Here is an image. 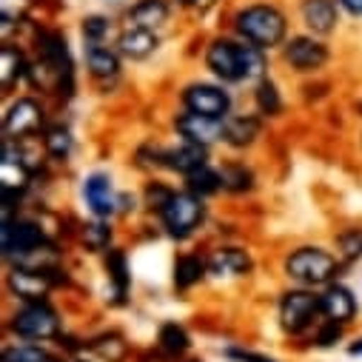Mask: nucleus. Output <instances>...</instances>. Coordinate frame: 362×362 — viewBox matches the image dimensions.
<instances>
[{
    "label": "nucleus",
    "instance_id": "1",
    "mask_svg": "<svg viewBox=\"0 0 362 362\" xmlns=\"http://www.w3.org/2000/svg\"><path fill=\"white\" fill-rule=\"evenodd\" d=\"M206 63L217 77H223L228 83L254 80L265 69V60L257 46H243V43H231V40H214L206 54Z\"/></svg>",
    "mask_w": 362,
    "mask_h": 362
},
{
    "label": "nucleus",
    "instance_id": "2",
    "mask_svg": "<svg viewBox=\"0 0 362 362\" xmlns=\"http://www.w3.org/2000/svg\"><path fill=\"white\" fill-rule=\"evenodd\" d=\"M237 32L257 49L280 46L286 37V15L277 6H248L237 15Z\"/></svg>",
    "mask_w": 362,
    "mask_h": 362
},
{
    "label": "nucleus",
    "instance_id": "3",
    "mask_svg": "<svg viewBox=\"0 0 362 362\" xmlns=\"http://www.w3.org/2000/svg\"><path fill=\"white\" fill-rule=\"evenodd\" d=\"M286 274L303 286H325L337 277V259L322 248H300L286 259Z\"/></svg>",
    "mask_w": 362,
    "mask_h": 362
},
{
    "label": "nucleus",
    "instance_id": "4",
    "mask_svg": "<svg viewBox=\"0 0 362 362\" xmlns=\"http://www.w3.org/2000/svg\"><path fill=\"white\" fill-rule=\"evenodd\" d=\"M160 214H163V223H165L168 234L177 237V240H183V237H189L200 226L203 203H200L197 194H174Z\"/></svg>",
    "mask_w": 362,
    "mask_h": 362
},
{
    "label": "nucleus",
    "instance_id": "5",
    "mask_svg": "<svg viewBox=\"0 0 362 362\" xmlns=\"http://www.w3.org/2000/svg\"><path fill=\"white\" fill-rule=\"evenodd\" d=\"M12 328L26 339H52L60 331V320L46 303H29L15 314Z\"/></svg>",
    "mask_w": 362,
    "mask_h": 362
},
{
    "label": "nucleus",
    "instance_id": "6",
    "mask_svg": "<svg viewBox=\"0 0 362 362\" xmlns=\"http://www.w3.org/2000/svg\"><path fill=\"white\" fill-rule=\"evenodd\" d=\"M322 311V303L320 297L308 294V291H288L280 303V320H283V328L291 331V334H300L305 331L314 317Z\"/></svg>",
    "mask_w": 362,
    "mask_h": 362
},
{
    "label": "nucleus",
    "instance_id": "7",
    "mask_svg": "<svg viewBox=\"0 0 362 362\" xmlns=\"http://www.w3.org/2000/svg\"><path fill=\"white\" fill-rule=\"evenodd\" d=\"M183 103L189 112L194 115H206V117H226L231 109V98L228 92H223L220 86H209V83H194L186 88Z\"/></svg>",
    "mask_w": 362,
    "mask_h": 362
},
{
    "label": "nucleus",
    "instance_id": "8",
    "mask_svg": "<svg viewBox=\"0 0 362 362\" xmlns=\"http://www.w3.org/2000/svg\"><path fill=\"white\" fill-rule=\"evenodd\" d=\"M40 123H43V109L29 98L12 103L4 117V129L9 137H29L40 129Z\"/></svg>",
    "mask_w": 362,
    "mask_h": 362
},
{
    "label": "nucleus",
    "instance_id": "9",
    "mask_svg": "<svg viewBox=\"0 0 362 362\" xmlns=\"http://www.w3.org/2000/svg\"><path fill=\"white\" fill-rule=\"evenodd\" d=\"M174 126L189 143H197V146H209L223 137V123L217 117H206V115H194V112L177 117Z\"/></svg>",
    "mask_w": 362,
    "mask_h": 362
},
{
    "label": "nucleus",
    "instance_id": "10",
    "mask_svg": "<svg viewBox=\"0 0 362 362\" xmlns=\"http://www.w3.org/2000/svg\"><path fill=\"white\" fill-rule=\"evenodd\" d=\"M286 60L297 71H314L328 60V49L314 37H294L286 46Z\"/></svg>",
    "mask_w": 362,
    "mask_h": 362
},
{
    "label": "nucleus",
    "instance_id": "11",
    "mask_svg": "<svg viewBox=\"0 0 362 362\" xmlns=\"http://www.w3.org/2000/svg\"><path fill=\"white\" fill-rule=\"evenodd\" d=\"M157 163L171 168V171H180V174H192L197 168L206 165V146H197V143H183L177 148H165L157 154Z\"/></svg>",
    "mask_w": 362,
    "mask_h": 362
},
{
    "label": "nucleus",
    "instance_id": "12",
    "mask_svg": "<svg viewBox=\"0 0 362 362\" xmlns=\"http://www.w3.org/2000/svg\"><path fill=\"white\" fill-rule=\"evenodd\" d=\"M83 197L88 203L98 217H109L117 211V197H115V189H112V180L106 174H92L83 183Z\"/></svg>",
    "mask_w": 362,
    "mask_h": 362
},
{
    "label": "nucleus",
    "instance_id": "13",
    "mask_svg": "<svg viewBox=\"0 0 362 362\" xmlns=\"http://www.w3.org/2000/svg\"><path fill=\"white\" fill-rule=\"evenodd\" d=\"M40 243H43V234L35 223H26V220H6L4 223V251H6V257L23 254V251H29Z\"/></svg>",
    "mask_w": 362,
    "mask_h": 362
},
{
    "label": "nucleus",
    "instance_id": "14",
    "mask_svg": "<svg viewBox=\"0 0 362 362\" xmlns=\"http://www.w3.org/2000/svg\"><path fill=\"white\" fill-rule=\"evenodd\" d=\"M52 274H54V271H52ZM9 286H12V291L21 300L43 303V297L49 291V274H40V271H26V268H15V274L9 277Z\"/></svg>",
    "mask_w": 362,
    "mask_h": 362
},
{
    "label": "nucleus",
    "instance_id": "15",
    "mask_svg": "<svg viewBox=\"0 0 362 362\" xmlns=\"http://www.w3.org/2000/svg\"><path fill=\"white\" fill-rule=\"evenodd\" d=\"M320 303H322V314L331 320V322H348L354 314H356V300H354V294L348 291V288H342V286H331L322 297H320Z\"/></svg>",
    "mask_w": 362,
    "mask_h": 362
},
{
    "label": "nucleus",
    "instance_id": "16",
    "mask_svg": "<svg viewBox=\"0 0 362 362\" xmlns=\"http://www.w3.org/2000/svg\"><path fill=\"white\" fill-rule=\"evenodd\" d=\"M303 21L317 35H328L337 26V4L334 0H305L303 4Z\"/></svg>",
    "mask_w": 362,
    "mask_h": 362
},
{
    "label": "nucleus",
    "instance_id": "17",
    "mask_svg": "<svg viewBox=\"0 0 362 362\" xmlns=\"http://www.w3.org/2000/svg\"><path fill=\"white\" fill-rule=\"evenodd\" d=\"M120 52L126 54V57H132V60H143V57H148L154 49H157V37H154V32L151 29H143V26H132L129 32H123L120 35Z\"/></svg>",
    "mask_w": 362,
    "mask_h": 362
},
{
    "label": "nucleus",
    "instance_id": "18",
    "mask_svg": "<svg viewBox=\"0 0 362 362\" xmlns=\"http://www.w3.org/2000/svg\"><path fill=\"white\" fill-rule=\"evenodd\" d=\"M257 134H259V123H257V117H226L223 120V140L228 143V146H234V148H245V146H251L254 140H257Z\"/></svg>",
    "mask_w": 362,
    "mask_h": 362
},
{
    "label": "nucleus",
    "instance_id": "19",
    "mask_svg": "<svg viewBox=\"0 0 362 362\" xmlns=\"http://www.w3.org/2000/svg\"><path fill=\"white\" fill-rule=\"evenodd\" d=\"M209 268H211V274H220V277L223 274L226 277H237V274H245V271L251 268V257L245 251H240V248H220L211 257Z\"/></svg>",
    "mask_w": 362,
    "mask_h": 362
},
{
    "label": "nucleus",
    "instance_id": "20",
    "mask_svg": "<svg viewBox=\"0 0 362 362\" xmlns=\"http://www.w3.org/2000/svg\"><path fill=\"white\" fill-rule=\"evenodd\" d=\"M165 18H168L165 0H140V4L132 9L134 26H143V29H154V26L165 23Z\"/></svg>",
    "mask_w": 362,
    "mask_h": 362
},
{
    "label": "nucleus",
    "instance_id": "21",
    "mask_svg": "<svg viewBox=\"0 0 362 362\" xmlns=\"http://www.w3.org/2000/svg\"><path fill=\"white\" fill-rule=\"evenodd\" d=\"M86 60H88V69H92L95 77H115V74L120 71V60H117V54L109 52L106 46H98V43H95V46H88Z\"/></svg>",
    "mask_w": 362,
    "mask_h": 362
},
{
    "label": "nucleus",
    "instance_id": "22",
    "mask_svg": "<svg viewBox=\"0 0 362 362\" xmlns=\"http://www.w3.org/2000/svg\"><path fill=\"white\" fill-rule=\"evenodd\" d=\"M206 274V262L200 257H180L174 265V286L177 288H192Z\"/></svg>",
    "mask_w": 362,
    "mask_h": 362
},
{
    "label": "nucleus",
    "instance_id": "23",
    "mask_svg": "<svg viewBox=\"0 0 362 362\" xmlns=\"http://www.w3.org/2000/svg\"><path fill=\"white\" fill-rule=\"evenodd\" d=\"M220 186H223V177L214 174L209 165H203V168H197V171L189 174V189H192V194L206 197V194H214Z\"/></svg>",
    "mask_w": 362,
    "mask_h": 362
},
{
    "label": "nucleus",
    "instance_id": "24",
    "mask_svg": "<svg viewBox=\"0 0 362 362\" xmlns=\"http://www.w3.org/2000/svg\"><path fill=\"white\" fill-rule=\"evenodd\" d=\"M106 268H109V277H112V283H115L117 297H123L126 288H129V265H126L123 251H109V257H106Z\"/></svg>",
    "mask_w": 362,
    "mask_h": 362
},
{
    "label": "nucleus",
    "instance_id": "25",
    "mask_svg": "<svg viewBox=\"0 0 362 362\" xmlns=\"http://www.w3.org/2000/svg\"><path fill=\"white\" fill-rule=\"evenodd\" d=\"M160 348H163L165 354H183V351L189 348V337H186V331L180 328L177 322L163 325V328H160Z\"/></svg>",
    "mask_w": 362,
    "mask_h": 362
},
{
    "label": "nucleus",
    "instance_id": "26",
    "mask_svg": "<svg viewBox=\"0 0 362 362\" xmlns=\"http://www.w3.org/2000/svg\"><path fill=\"white\" fill-rule=\"evenodd\" d=\"M46 151L52 157H57V160H66L69 151H71V134H69V129H60V126L49 129L46 132Z\"/></svg>",
    "mask_w": 362,
    "mask_h": 362
},
{
    "label": "nucleus",
    "instance_id": "27",
    "mask_svg": "<svg viewBox=\"0 0 362 362\" xmlns=\"http://www.w3.org/2000/svg\"><path fill=\"white\" fill-rule=\"evenodd\" d=\"M4 362H57L49 351L35 348V345H21V348H6Z\"/></svg>",
    "mask_w": 362,
    "mask_h": 362
},
{
    "label": "nucleus",
    "instance_id": "28",
    "mask_svg": "<svg viewBox=\"0 0 362 362\" xmlns=\"http://www.w3.org/2000/svg\"><path fill=\"white\" fill-rule=\"evenodd\" d=\"M95 351H98L103 359H109V362H120V359L126 356V342H123L117 334H109V337H100V339L95 342Z\"/></svg>",
    "mask_w": 362,
    "mask_h": 362
},
{
    "label": "nucleus",
    "instance_id": "29",
    "mask_svg": "<svg viewBox=\"0 0 362 362\" xmlns=\"http://www.w3.org/2000/svg\"><path fill=\"white\" fill-rule=\"evenodd\" d=\"M257 106L262 115H277L280 112V95H277V86L274 83H259L257 88Z\"/></svg>",
    "mask_w": 362,
    "mask_h": 362
},
{
    "label": "nucleus",
    "instance_id": "30",
    "mask_svg": "<svg viewBox=\"0 0 362 362\" xmlns=\"http://www.w3.org/2000/svg\"><path fill=\"white\" fill-rule=\"evenodd\" d=\"M223 186L226 189H231V192H245V189H251V171H245L243 165H228V168H223Z\"/></svg>",
    "mask_w": 362,
    "mask_h": 362
},
{
    "label": "nucleus",
    "instance_id": "31",
    "mask_svg": "<svg viewBox=\"0 0 362 362\" xmlns=\"http://www.w3.org/2000/svg\"><path fill=\"white\" fill-rule=\"evenodd\" d=\"M109 237H112V231L106 226H100V223L86 226V231H83V240H86V245L92 251H103L109 245Z\"/></svg>",
    "mask_w": 362,
    "mask_h": 362
},
{
    "label": "nucleus",
    "instance_id": "32",
    "mask_svg": "<svg viewBox=\"0 0 362 362\" xmlns=\"http://www.w3.org/2000/svg\"><path fill=\"white\" fill-rule=\"evenodd\" d=\"M23 74V57L15 49H4V86H9L12 80H18Z\"/></svg>",
    "mask_w": 362,
    "mask_h": 362
},
{
    "label": "nucleus",
    "instance_id": "33",
    "mask_svg": "<svg viewBox=\"0 0 362 362\" xmlns=\"http://www.w3.org/2000/svg\"><path fill=\"white\" fill-rule=\"evenodd\" d=\"M339 251L345 259H356L362 257V231H348L339 237Z\"/></svg>",
    "mask_w": 362,
    "mask_h": 362
},
{
    "label": "nucleus",
    "instance_id": "34",
    "mask_svg": "<svg viewBox=\"0 0 362 362\" xmlns=\"http://www.w3.org/2000/svg\"><path fill=\"white\" fill-rule=\"evenodd\" d=\"M174 197V192L171 189H165V186H148V192H146V200H148V206L151 209H157V211H163L165 206H168V200Z\"/></svg>",
    "mask_w": 362,
    "mask_h": 362
},
{
    "label": "nucleus",
    "instance_id": "35",
    "mask_svg": "<svg viewBox=\"0 0 362 362\" xmlns=\"http://www.w3.org/2000/svg\"><path fill=\"white\" fill-rule=\"evenodd\" d=\"M106 29H109V23H106L103 18H86V21H83V35H86L88 40H95V43L106 35Z\"/></svg>",
    "mask_w": 362,
    "mask_h": 362
},
{
    "label": "nucleus",
    "instance_id": "36",
    "mask_svg": "<svg viewBox=\"0 0 362 362\" xmlns=\"http://www.w3.org/2000/svg\"><path fill=\"white\" fill-rule=\"evenodd\" d=\"M231 356H234L237 362H274V359L259 356V354H251V351H231Z\"/></svg>",
    "mask_w": 362,
    "mask_h": 362
},
{
    "label": "nucleus",
    "instance_id": "37",
    "mask_svg": "<svg viewBox=\"0 0 362 362\" xmlns=\"http://www.w3.org/2000/svg\"><path fill=\"white\" fill-rule=\"evenodd\" d=\"M337 337H339V322H331V325L320 334L317 342H320V345H331V342H337Z\"/></svg>",
    "mask_w": 362,
    "mask_h": 362
},
{
    "label": "nucleus",
    "instance_id": "38",
    "mask_svg": "<svg viewBox=\"0 0 362 362\" xmlns=\"http://www.w3.org/2000/svg\"><path fill=\"white\" fill-rule=\"evenodd\" d=\"M339 4H342L351 15H362V0H339Z\"/></svg>",
    "mask_w": 362,
    "mask_h": 362
},
{
    "label": "nucleus",
    "instance_id": "39",
    "mask_svg": "<svg viewBox=\"0 0 362 362\" xmlns=\"http://www.w3.org/2000/svg\"><path fill=\"white\" fill-rule=\"evenodd\" d=\"M351 354H362V339L356 345H351Z\"/></svg>",
    "mask_w": 362,
    "mask_h": 362
},
{
    "label": "nucleus",
    "instance_id": "40",
    "mask_svg": "<svg viewBox=\"0 0 362 362\" xmlns=\"http://www.w3.org/2000/svg\"><path fill=\"white\" fill-rule=\"evenodd\" d=\"M106 4H112V6H120V4H123V0H106Z\"/></svg>",
    "mask_w": 362,
    "mask_h": 362
},
{
    "label": "nucleus",
    "instance_id": "41",
    "mask_svg": "<svg viewBox=\"0 0 362 362\" xmlns=\"http://www.w3.org/2000/svg\"><path fill=\"white\" fill-rule=\"evenodd\" d=\"M180 4H186V6H192V4H197V0H180Z\"/></svg>",
    "mask_w": 362,
    "mask_h": 362
}]
</instances>
